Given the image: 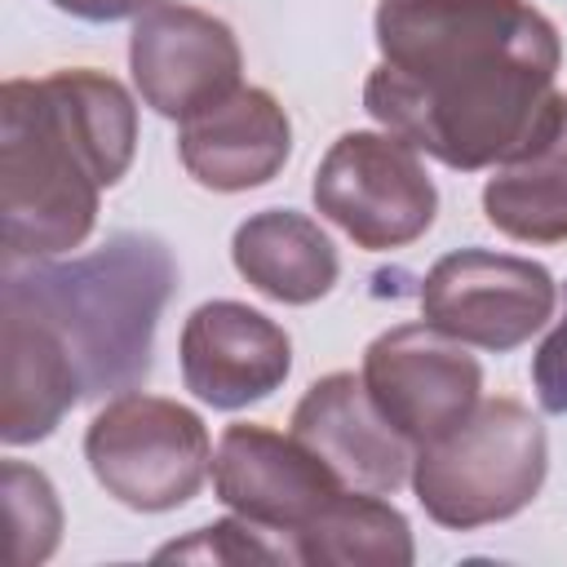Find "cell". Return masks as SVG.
<instances>
[{
  "label": "cell",
  "mask_w": 567,
  "mask_h": 567,
  "mask_svg": "<svg viewBox=\"0 0 567 567\" xmlns=\"http://www.w3.org/2000/svg\"><path fill=\"white\" fill-rule=\"evenodd\" d=\"M292 434L319 452L346 487L390 496L412 478V443L381 416L354 372L319 377L292 408Z\"/></svg>",
  "instance_id": "12"
},
{
  "label": "cell",
  "mask_w": 567,
  "mask_h": 567,
  "mask_svg": "<svg viewBox=\"0 0 567 567\" xmlns=\"http://www.w3.org/2000/svg\"><path fill=\"white\" fill-rule=\"evenodd\" d=\"M182 381L186 390L221 412L270 399L292 372L288 332L244 306V301H204L182 328Z\"/></svg>",
  "instance_id": "11"
},
{
  "label": "cell",
  "mask_w": 567,
  "mask_h": 567,
  "mask_svg": "<svg viewBox=\"0 0 567 567\" xmlns=\"http://www.w3.org/2000/svg\"><path fill=\"white\" fill-rule=\"evenodd\" d=\"M235 270L270 301L284 306H310L332 292L341 261L332 239L310 221L306 213L292 208H266L239 221L230 239Z\"/></svg>",
  "instance_id": "15"
},
{
  "label": "cell",
  "mask_w": 567,
  "mask_h": 567,
  "mask_svg": "<svg viewBox=\"0 0 567 567\" xmlns=\"http://www.w3.org/2000/svg\"><path fill=\"white\" fill-rule=\"evenodd\" d=\"M363 385L381 416L416 447L443 439L478 408L483 368L434 323H399L363 350Z\"/></svg>",
  "instance_id": "8"
},
{
  "label": "cell",
  "mask_w": 567,
  "mask_h": 567,
  "mask_svg": "<svg viewBox=\"0 0 567 567\" xmlns=\"http://www.w3.org/2000/svg\"><path fill=\"white\" fill-rule=\"evenodd\" d=\"M292 151V124L288 111L252 84H239L221 102L204 106L199 115L182 120L177 155L186 173L221 195L266 186Z\"/></svg>",
  "instance_id": "13"
},
{
  "label": "cell",
  "mask_w": 567,
  "mask_h": 567,
  "mask_svg": "<svg viewBox=\"0 0 567 567\" xmlns=\"http://www.w3.org/2000/svg\"><path fill=\"white\" fill-rule=\"evenodd\" d=\"M155 558H177V563H292V549L284 540H270V532H261L248 518H221L208 523L199 532H190L186 540L164 545Z\"/></svg>",
  "instance_id": "19"
},
{
  "label": "cell",
  "mask_w": 567,
  "mask_h": 567,
  "mask_svg": "<svg viewBox=\"0 0 567 567\" xmlns=\"http://www.w3.org/2000/svg\"><path fill=\"white\" fill-rule=\"evenodd\" d=\"M315 208L359 248L385 252L421 239L439 213V190L421 151L399 133H341L315 168Z\"/></svg>",
  "instance_id": "6"
},
{
  "label": "cell",
  "mask_w": 567,
  "mask_h": 567,
  "mask_svg": "<svg viewBox=\"0 0 567 567\" xmlns=\"http://www.w3.org/2000/svg\"><path fill=\"white\" fill-rule=\"evenodd\" d=\"M84 461L106 496L137 514H164L199 496L213 470V443L186 403L124 390L89 421Z\"/></svg>",
  "instance_id": "5"
},
{
  "label": "cell",
  "mask_w": 567,
  "mask_h": 567,
  "mask_svg": "<svg viewBox=\"0 0 567 567\" xmlns=\"http://www.w3.org/2000/svg\"><path fill=\"white\" fill-rule=\"evenodd\" d=\"M177 288V261L159 235L115 230L71 261L4 266V310L31 323L75 372L84 399L137 390L155 363V328Z\"/></svg>",
  "instance_id": "3"
},
{
  "label": "cell",
  "mask_w": 567,
  "mask_h": 567,
  "mask_svg": "<svg viewBox=\"0 0 567 567\" xmlns=\"http://www.w3.org/2000/svg\"><path fill=\"white\" fill-rule=\"evenodd\" d=\"M128 66L142 102L164 120H190L239 89L235 31L182 0H151L133 18Z\"/></svg>",
  "instance_id": "10"
},
{
  "label": "cell",
  "mask_w": 567,
  "mask_h": 567,
  "mask_svg": "<svg viewBox=\"0 0 567 567\" xmlns=\"http://www.w3.org/2000/svg\"><path fill=\"white\" fill-rule=\"evenodd\" d=\"M137 146V106L106 71H53L0 89V221L4 266L80 248L97 199Z\"/></svg>",
  "instance_id": "2"
},
{
  "label": "cell",
  "mask_w": 567,
  "mask_h": 567,
  "mask_svg": "<svg viewBox=\"0 0 567 567\" xmlns=\"http://www.w3.org/2000/svg\"><path fill=\"white\" fill-rule=\"evenodd\" d=\"M0 478H4V518H9V563L35 567L62 540L58 492L40 470H31L22 461H4Z\"/></svg>",
  "instance_id": "18"
},
{
  "label": "cell",
  "mask_w": 567,
  "mask_h": 567,
  "mask_svg": "<svg viewBox=\"0 0 567 567\" xmlns=\"http://www.w3.org/2000/svg\"><path fill=\"white\" fill-rule=\"evenodd\" d=\"M532 385H536V403L545 412H554V416L567 412V306L532 359Z\"/></svg>",
  "instance_id": "20"
},
{
  "label": "cell",
  "mask_w": 567,
  "mask_h": 567,
  "mask_svg": "<svg viewBox=\"0 0 567 567\" xmlns=\"http://www.w3.org/2000/svg\"><path fill=\"white\" fill-rule=\"evenodd\" d=\"M213 492L230 514L257 523L292 549V536L306 532L346 492V483L297 434H275L266 425L239 421L217 439Z\"/></svg>",
  "instance_id": "9"
},
{
  "label": "cell",
  "mask_w": 567,
  "mask_h": 567,
  "mask_svg": "<svg viewBox=\"0 0 567 567\" xmlns=\"http://www.w3.org/2000/svg\"><path fill=\"white\" fill-rule=\"evenodd\" d=\"M554 275L514 252L456 248L439 257L421 279V319L461 346L518 350L554 315Z\"/></svg>",
  "instance_id": "7"
},
{
  "label": "cell",
  "mask_w": 567,
  "mask_h": 567,
  "mask_svg": "<svg viewBox=\"0 0 567 567\" xmlns=\"http://www.w3.org/2000/svg\"><path fill=\"white\" fill-rule=\"evenodd\" d=\"M49 4L80 22H120V18H137L151 0H49Z\"/></svg>",
  "instance_id": "21"
},
{
  "label": "cell",
  "mask_w": 567,
  "mask_h": 567,
  "mask_svg": "<svg viewBox=\"0 0 567 567\" xmlns=\"http://www.w3.org/2000/svg\"><path fill=\"white\" fill-rule=\"evenodd\" d=\"M408 518L381 501V492L346 487L306 532L292 536L297 563H337V567H408L412 563Z\"/></svg>",
  "instance_id": "17"
},
{
  "label": "cell",
  "mask_w": 567,
  "mask_h": 567,
  "mask_svg": "<svg viewBox=\"0 0 567 567\" xmlns=\"http://www.w3.org/2000/svg\"><path fill=\"white\" fill-rule=\"evenodd\" d=\"M372 27L368 115L447 168L514 159L558 97L563 40L527 0H381Z\"/></svg>",
  "instance_id": "1"
},
{
  "label": "cell",
  "mask_w": 567,
  "mask_h": 567,
  "mask_svg": "<svg viewBox=\"0 0 567 567\" xmlns=\"http://www.w3.org/2000/svg\"><path fill=\"white\" fill-rule=\"evenodd\" d=\"M545 425L518 399H478L443 439L416 447L412 492L421 509L452 532H474L527 509L545 483Z\"/></svg>",
  "instance_id": "4"
},
{
  "label": "cell",
  "mask_w": 567,
  "mask_h": 567,
  "mask_svg": "<svg viewBox=\"0 0 567 567\" xmlns=\"http://www.w3.org/2000/svg\"><path fill=\"white\" fill-rule=\"evenodd\" d=\"M483 213L501 235L523 244L567 239V93L554 97L532 142L496 164L483 186Z\"/></svg>",
  "instance_id": "14"
},
{
  "label": "cell",
  "mask_w": 567,
  "mask_h": 567,
  "mask_svg": "<svg viewBox=\"0 0 567 567\" xmlns=\"http://www.w3.org/2000/svg\"><path fill=\"white\" fill-rule=\"evenodd\" d=\"M84 403L62 354L18 315H0V439L9 447L49 439Z\"/></svg>",
  "instance_id": "16"
}]
</instances>
